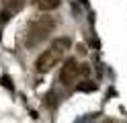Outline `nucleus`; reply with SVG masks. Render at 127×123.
<instances>
[{
  "label": "nucleus",
  "instance_id": "nucleus-5",
  "mask_svg": "<svg viewBox=\"0 0 127 123\" xmlns=\"http://www.w3.org/2000/svg\"><path fill=\"white\" fill-rule=\"evenodd\" d=\"M35 4H37L39 10L49 12V10H55V8L62 4V0H35Z\"/></svg>",
  "mask_w": 127,
  "mask_h": 123
},
{
  "label": "nucleus",
  "instance_id": "nucleus-1",
  "mask_svg": "<svg viewBox=\"0 0 127 123\" xmlns=\"http://www.w3.org/2000/svg\"><path fill=\"white\" fill-rule=\"evenodd\" d=\"M55 27V21L49 16H41V19H35L29 23L27 27V45H37L41 43L43 39L49 37V33Z\"/></svg>",
  "mask_w": 127,
  "mask_h": 123
},
{
  "label": "nucleus",
  "instance_id": "nucleus-2",
  "mask_svg": "<svg viewBox=\"0 0 127 123\" xmlns=\"http://www.w3.org/2000/svg\"><path fill=\"white\" fill-rule=\"evenodd\" d=\"M60 60H62V53H60V51H55L53 47L43 49V51L37 55V60H35V70H37L39 74H45V72L53 70L55 66L60 64Z\"/></svg>",
  "mask_w": 127,
  "mask_h": 123
},
{
  "label": "nucleus",
  "instance_id": "nucleus-4",
  "mask_svg": "<svg viewBox=\"0 0 127 123\" xmlns=\"http://www.w3.org/2000/svg\"><path fill=\"white\" fill-rule=\"evenodd\" d=\"M49 47H53L55 51H60V53L64 55L70 47H72V39H70V37H60V39H53Z\"/></svg>",
  "mask_w": 127,
  "mask_h": 123
},
{
  "label": "nucleus",
  "instance_id": "nucleus-3",
  "mask_svg": "<svg viewBox=\"0 0 127 123\" xmlns=\"http://www.w3.org/2000/svg\"><path fill=\"white\" fill-rule=\"evenodd\" d=\"M80 72H82V68H80V64L76 62V57H68V60L62 64V68H60V82L66 84V86L72 84V82H76Z\"/></svg>",
  "mask_w": 127,
  "mask_h": 123
}]
</instances>
